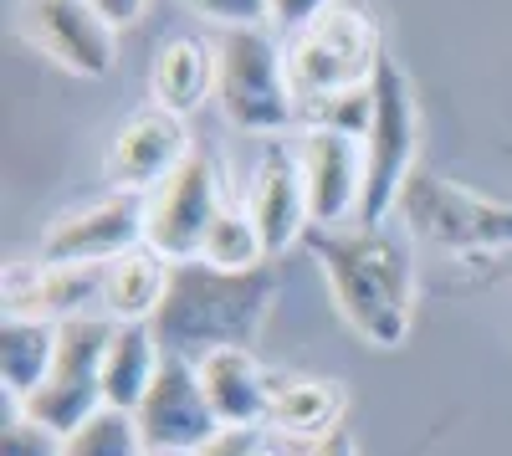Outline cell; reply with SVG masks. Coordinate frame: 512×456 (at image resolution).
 I'll use <instances>...</instances> for the list:
<instances>
[{
    "label": "cell",
    "mask_w": 512,
    "mask_h": 456,
    "mask_svg": "<svg viewBox=\"0 0 512 456\" xmlns=\"http://www.w3.org/2000/svg\"><path fill=\"white\" fill-rule=\"evenodd\" d=\"M246 216L256 221V231H262V246H267L272 262L292 241L308 236V226H313L308 180H303V164H297L292 144L272 149L262 159V170H256V180H251V195H246Z\"/></svg>",
    "instance_id": "15"
},
{
    "label": "cell",
    "mask_w": 512,
    "mask_h": 456,
    "mask_svg": "<svg viewBox=\"0 0 512 456\" xmlns=\"http://www.w3.org/2000/svg\"><path fill=\"white\" fill-rule=\"evenodd\" d=\"M149 211H144V241L164 262H195L200 246L216 226V216L226 211L221 205V170H216V154L195 149L175 175H169L159 190L144 195Z\"/></svg>",
    "instance_id": "8"
},
{
    "label": "cell",
    "mask_w": 512,
    "mask_h": 456,
    "mask_svg": "<svg viewBox=\"0 0 512 456\" xmlns=\"http://www.w3.org/2000/svg\"><path fill=\"white\" fill-rule=\"evenodd\" d=\"M144 211L149 200L134 190H113L98 205H82V211H67L47 241H41V262L57 267H108L113 257L144 246Z\"/></svg>",
    "instance_id": "10"
},
{
    "label": "cell",
    "mask_w": 512,
    "mask_h": 456,
    "mask_svg": "<svg viewBox=\"0 0 512 456\" xmlns=\"http://www.w3.org/2000/svg\"><path fill=\"white\" fill-rule=\"evenodd\" d=\"M113 328H118L113 318H93V313L62 323L52 375L21 405V416L41 421L57 436H72V431L88 426L108 405L103 400V359H108V344H113Z\"/></svg>",
    "instance_id": "7"
},
{
    "label": "cell",
    "mask_w": 512,
    "mask_h": 456,
    "mask_svg": "<svg viewBox=\"0 0 512 456\" xmlns=\"http://www.w3.org/2000/svg\"><path fill=\"white\" fill-rule=\"evenodd\" d=\"M190 11H200L205 21H216L226 31H246V26H267L272 21V0H185Z\"/></svg>",
    "instance_id": "26"
},
{
    "label": "cell",
    "mask_w": 512,
    "mask_h": 456,
    "mask_svg": "<svg viewBox=\"0 0 512 456\" xmlns=\"http://www.w3.org/2000/svg\"><path fill=\"white\" fill-rule=\"evenodd\" d=\"M149 93H154V108L190 118L205 98H216V47H205L195 36L164 41L149 72Z\"/></svg>",
    "instance_id": "17"
},
{
    "label": "cell",
    "mask_w": 512,
    "mask_h": 456,
    "mask_svg": "<svg viewBox=\"0 0 512 456\" xmlns=\"http://www.w3.org/2000/svg\"><path fill=\"white\" fill-rule=\"evenodd\" d=\"M93 6H98V16L118 31V26H128V21H139L149 0H93Z\"/></svg>",
    "instance_id": "29"
},
{
    "label": "cell",
    "mask_w": 512,
    "mask_h": 456,
    "mask_svg": "<svg viewBox=\"0 0 512 456\" xmlns=\"http://www.w3.org/2000/svg\"><path fill=\"white\" fill-rule=\"evenodd\" d=\"M159 339H154V328L149 323H118L113 328V344H108V359H103V400L108 410H134L144 405L154 375H159Z\"/></svg>",
    "instance_id": "20"
},
{
    "label": "cell",
    "mask_w": 512,
    "mask_h": 456,
    "mask_svg": "<svg viewBox=\"0 0 512 456\" xmlns=\"http://www.w3.org/2000/svg\"><path fill=\"white\" fill-rule=\"evenodd\" d=\"M374 123L364 139V195H359V216L354 226H384V216L395 211V200L405 190V180L420 170L415 149H420V103L405 67L384 52L374 82Z\"/></svg>",
    "instance_id": "3"
},
{
    "label": "cell",
    "mask_w": 512,
    "mask_h": 456,
    "mask_svg": "<svg viewBox=\"0 0 512 456\" xmlns=\"http://www.w3.org/2000/svg\"><path fill=\"white\" fill-rule=\"evenodd\" d=\"M134 421H139L144 451H169V456H195L200 446H210L226 431L205 400L200 369L190 359H169V354L159 364L144 405L134 410Z\"/></svg>",
    "instance_id": "9"
},
{
    "label": "cell",
    "mask_w": 512,
    "mask_h": 456,
    "mask_svg": "<svg viewBox=\"0 0 512 456\" xmlns=\"http://www.w3.org/2000/svg\"><path fill=\"white\" fill-rule=\"evenodd\" d=\"M297 123H303V129H333V134L369 139V123H374V93H369V88H354V93L308 98V103H297Z\"/></svg>",
    "instance_id": "24"
},
{
    "label": "cell",
    "mask_w": 512,
    "mask_h": 456,
    "mask_svg": "<svg viewBox=\"0 0 512 456\" xmlns=\"http://www.w3.org/2000/svg\"><path fill=\"white\" fill-rule=\"evenodd\" d=\"M256 451V431H221L210 446H200L195 456H251Z\"/></svg>",
    "instance_id": "28"
},
{
    "label": "cell",
    "mask_w": 512,
    "mask_h": 456,
    "mask_svg": "<svg viewBox=\"0 0 512 456\" xmlns=\"http://www.w3.org/2000/svg\"><path fill=\"white\" fill-rule=\"evenodd\" d=\"M62 456H149L144 451V436H139V421L128 416V410H98V416L62 436Z\"/></svg>",
    "instance_id": "23"
},
{
    "label": "cell",
    "mask_w": 512,
    "mask_h": 456,
    "mask_svg": "<svg viewBox=\"0 0 512 456\" xmlns=\"http://www.w3.org/2000/svg\"><path fill=\"white\" fill-rule=\"evenodd\" d=\"M216 103L241 134H282L297 123V98L287 82V52L267 26L221 31L216 41Z\"/></svg>",
    "instance_id": "4"
},
{
    "label": "cell",
    "mask_w": 512,
    "mask_h": 456,
    "mask_svg": "<svg viewBox=\"0 0 512 456\" xmlns=\"http://www.w3.org/2000/svg\"><path fill=\"white\" fill-rule=\"evenodd\" d=\"M62 323H41V318H0V380L16 410L41 390V380L52 375Z\"/></svg>",
    "instance_id": "21"
},
{
    "label": "cell",
    "mask_w": 512,
    "mask_h": 456,
    "mask_svg": "<svg viewBox=\"0 0 512 456\" xmlns=\"http://www.w3.org/2000/svg\"><path fill=\"white\" fill-rule=\"evenodd\" d=\"M405 231L436 252H507L512 246V205L477 195L446 175L415 170L395 200Z\"/></svg>",
    "instance_id": "6"
},
{
    "label": "cell",
    "mask_w": 512,
    "mask_h": 456,
    "mask_svg": "<svg viewBox=\"0 0 512 456\" xmlns=\"http://www.w3.org/2000/svg\"><path fill=\"white\" fill-rule=\"evenodd\" d=\"M200 262L221 267V272H251V267H267V246H262V231H256V221L246 211H236V205H226V211L216 216V226H210L205 246H200Z\"/></svg>",
    "instance_id": "22"
},
{
    "label": "cell",
    "mask_w": 512,
    "mask_h": 456,
    "mask_svg": "<svg viewBox=\"0 0 512 456\" xmlns=\"http://www.w3.org/2000/svg\"><path fill=\"white\" fill-rule=\"evenodd\" d=\"M251 456H277V451H267V446H256V451H251Z\"/></svg>",
    "instance_id": "31"
},
{
    "label": "cell",
    "mask_w": 512,
    "mask_h": 456,
    "mask_svg": "<svg viewBox=\"0 0 512 456\" xmlns=\"http://www.w3.org/2000/svg\"><path fill=\"white\" fill-rule=\"evenodd\" d=\"M313 257L333 287V303L344 323L374 349H395L410 334L415 277L405 246L384 226H338L308 236Z\"/></svg>",
    "instance_id": "2"
},
{
    "label": "cell",
    "mask_w": 512,
    "mask_h": 456,
    "mask_svg": "<svg viewBox=\"0 0 512 456\" xmlns=\"http://www.w3.org/2000/svg\"><path fill=\"white\" fill-rule=\"evenodd\" d=\"M344 421V390L333 380L318 375H272V410H267V426L287 431L297 441H323L338 431Z\"/></svg>",
    "instance_id": "19"
},
{
    "label": "cell",
    "mask_w": 512,
    "mask_h": 456,
    "mask_svg": "<svg viewBox=\"0 0 512 456\" xmlns=\"http://www.w3.org/2000/svg\"><path fill=\"white\" fill-rule=\"evenodd\" d=\"M195 154L190 144V129L185 118L164 113V108H139L118 123L113 134V149H108V175L118 190H134V195H149L159 190L169 175L180 170V164Z\"/></svg>",
    "instance_id": "13"
},
{
    "label": "cell",
    "mask_w": 512,
    "mask_h": 456,
    "mask_svg": "<svg viewBox=\"0 0 512 456\" xmlns=\"http://www.w3.org/2000/svg\"><path fill=\"white\" fill-rule=\"evenodd\" d=\"M149 456H169V451H149Z\"/></svg>",
    "instance_id": "32"
},
{
    "label": "cell",
    "mask_w": 512,
    "mask_h": 456,
    "mask_svg": "<svg viewBox=\"0 0 512 456\" xmlns=\"http://www.w3.org/2000/svg\"><path fill=\"white\" fill-rule=\"evenodd\" d=\"M21 26L31 47L77 77H108L118 62V31L98 16L93 0H21Z\"/></svg>",
    "instance_id": "11"
},
{
    "label": "cell",
    "mask_w": 512,
    "mask_h": 456,
    "mask_svg": "<svg viewBox=\"0 0 512 456\" xmlns=\"http://www.w3.org/2000/svg\"><path fill=\"white\" fill-rule=\"evenodd\" d=\"M308 456H359V451H354V436H349L344 426H338L333 436L313 441V446H308Z\"/></svg>",
    "instance_id": "30"
},
{
    "label": "cell",
    "mask_w": 512,
    "mask_h": 456,
    "mask_svg": "<svg viewBox=\"0 0 512 456\" xmlns=\"http://www.w3.org/2000/svg\"><path fill=\"white\" fill-rule=\"evenodd\" d=\"M0 456H62V436L16 410L6 421V436H0Z\"/></svg>",
    "instance_id": "25"
},
{
    "label": "cell",
    "mask_w": 512,
    "mask_h": 456,
    "mask_svg": "<svg viewBox=\"0 0 512 456\" xmlns=\"http://www.w3.org/2000/svg\"><path fill=\"white\" fill-rule=\"evenodd\" d=\"M338 0H272V26L277 31H303V26H313L323 11H333Z\"/></svg>",
    "instance_id": "27"
},
{
    "label": "cell",
    "mask_w": 512,
    "mask_h": 456,
    "mask_svg": "<svg viewBox=\"0 0 512 456\" xmlns=\"http://www.w3.org/2000/svg\"><path fill=\"white\" fill-rule=\"evenodd\" d=\"M282 287V267H251V272H221L210 262H175L169 267L164 303L154 313L159 354L200 364L210 349H251L256 328L267 323Z\"/></svg>",
    "instance_id": "1"
},
{
    "label": "cell",
    "mask_w": 512,
    "mask_h": 456,
    "mask_svg": "<svg viewBox=\"0 0 512 456\" xmlns=\"http://www.w3.org/2000/svg\"><path fill=\"white\" fill-rule=\"evenodd\" d=\"M169 267L154 246H134L103 267V318L113 323H154L159 303H164V287H169Z\"/></svg>",
    "instance_id": "18"
},
{
    "label": "cell",
    "mask_w": 512,
    "mask_h": 456,
    "mask_svg": "<svg viewBox=\"0 0 512 456\" xmlns=\"http://www.w3.org/2000/svg\"><path fill=\"white\" fill-rule=\"evenodd\" d=\"M292 154L308 180V211L318 231H338L359 216L364 195V139L333 134V129H303L292 139Z\"/></svg>",
    "instance_id": "12"
},
{
    "label": "cell",
    "mask_w": 512,
    "mask_h": 456,
    "mask_svg": "<svg viewBox=\"0 0 512 456\" xmlns=\"http://www.w3.org/2000/svg\"><path fill=\"white\" fill-rule=\"evenodd\" d=\"M88 303L103 308V267H57L36 257L6 272V318L72 323L88 318Z\"/></svg>",
    "instance_id": "14"
},
{
    "label": "cell",
    "mask_w": 512,
    "mask_h": 456,
    "mask_svg": "<svg viewBox=\"0 0 512 456\" xmlns=\"http://www.w3.org/2000/svg\"><path fill=\"white\" fill-rule=\"evenodd\" d=\"M379 62H384L379 26L359 6H333L287 41V82L297 103L369 88Z\"/></svg>",
    "instance_id": "5"
},
{
    "label": "cell",
    "mask_w": 512,
    "mask_h": 456,
    "mask_svg": "<svg viewBox=\"0 0 512 456\" xmlns=\"http://www.w3.org/2000/svg\"><path fill=\"white\" fill-rule=\"evenodd\" d=\"M200 385L205 400L216 410V421L226 431H256L267 426V410H272V375L262 369L251 349H210L200 364Z\"/></svg>",
    "instance_id": "16"
}]
</instances>
